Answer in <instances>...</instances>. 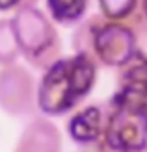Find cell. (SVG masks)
Wrapping results in <instances>:
<instances>
[{
	"instance_id": "6da1fadb",
	"label": "cell",
	"mask_w": 147,
	"mask_h": 152,
	"mask_svg": "<svg viewBox=\"0 0 147 152\" xmlns=\"http://www.w3.org/2000/svg\"><path fill=\"white\" fill-rule=\"evenodd\" d=\"M99 63L86 52L61 56L43 71L35 104L45 115H64L86 98L97 82Z\"/></svg>"
},
{
	"instance_id": "7a4b0ae2",
	"label": "cell",
	"mask_w": 147,
	"mask_h": 152,
	"mask_svg": "<svg viewBox=\"0 0 147 152\" xmlns=\"http://www.w3.org/2000/svg\"><path fill=\"white\" fill-rule=\"evenodd\" d=\"M73 48L89 54L99 65L119 69L138 50V32L129 22L95 13L80 20L73 35Z\"/></svg>"
},
{
	"instance_id": "3957f363",
	"label": "cell",
	"mask_w": 147,
	"mask_h": 152,
	"mask_svg": "<svg viewBox=\"0 0 147 152\" xmlns=\"http://www.w3.org/2000/svg\"><path fill=\"white\" fill-rule=\"evenodd\" d=\"M11 28L21 56L37 71H45L61 58V37L45 10L37 6L22 7L11 15Z\"/></svg>"
},
{
	"instance_id": "277c9868",
	"label": "cell",
	"mask_w": 147,
	"mask_h": 152,
	"mask_svg": "<svg viewBox=\"0 0 147 152\" xmlns=\"http://www.w3.org/2000/svg\"><path fill=\"white\" fill-rule=\"evenodd\" d=\"M103 145L115 152H140L147 145V113L108 102Z\"/></svg>"
},
{
	"instance_id": "5b68a950",
	"label": "cell",
	"mask_w": 147,
	"mask_h": 152,
	"mask_svg": "<svg viewBox=\"0 0 147 152\" xmlns=\"http://www.w3.org/2000/svg\"><path fill=\"white\" fill-rule=\"evenodd\" d=\"M35 82L28 69L17 63L0 67V108L13 117L35 110Z\"/></svg>"
},
{
	"instance_id": "8992f818",
	"label": "cell",
	"mask_w": 147,
	"mask_h": 152,
	"mask_svg": "<svg viewBox=\"0 0 147 152\" xmlns=\"http://www.w3.org/2000/svg\"><path fill=\"white\" fill-rule=\"evenodd\" d=\"M112 104L147 113V54L136 50L134 56L119 67L117 91Z\"/></svg>"
},
{
	"instance_id": "52a82bcc",
	"label": "cell",
	"mask_w": 147,
	"mask_h": 152,
	"mask_svg": "<svg viewBox=\"0 0 147 152\" xmlns=\"http://www.w3.org/2000/svg\"><path fill=\"white\" fill-rule=\"evenodd\" d=\"M106 110L97 104H89L76 110L67 123L69 135L80 145H91L103 137Z\"/></svg>"
},
{
	"instance_id": "ba28073f",
	"label": "cell",
	"mask_w": 147,
	"mask_h": 152,
	"mask_svg": "<svg viewBox=\"0 0 147 152\" xmlns=\"http://www.w3.org/2000/svg\"><path fill=\"white\" fill-rule=\"evenodd\" d=\"M45 13L61 26H73L84 20L91 0H43Z\"/></svg>"
},
{
	"instance_id": "9c48e42d",
	"label": "cell",
	"mask_w": 147,
	"mask_h": 152,
	"mask_svg": "<svg viewBox=\"0 0 147 152\" xmlns=\"http://www.w3.org/2000/svg\"><path fill=\"white\" fill-rule=\"evenodd\" d=\"M21 56L17 39H15L11 20L10 19H0V67L11 65L17 61V58Z\"/></svg>"
},
{
	"instance_id": "30bf717a",
	"label": "cell",
	"mask_w": 147,
	"mask_h": 152,
	"mask_svg": "<svg viewBox=\"0 0 147 152\" xmlns=\"http://www.w3.org/2000/svg\"><path fill=\"white\" fill-rule=\"evenodd\" d=\"M138 0H97L99 13L112 20H123L130 24V19L136 11Z\"/></svg>"
},
{
	"instance_id": "8fae6325",
	"label": "cell",
	"mask_w": 147,
	"mask_h": 152,
	"mask_svg": "<svg viewBox=\"0 0 147 152\" xmlns=\"http://www.w3.org/2000/svg\"><path fill=\"white\" fill-rule=\"evenodd\" d=\"M130 26H132L138 34L147 32V0H138L136 11L130 19Z\"/></svg>"
},
{
	"instance_id": "7c38bea8",
	"label": "cell",
	"mask_w": 147,
	"mask_h": 152,
	"mask_svg": "<svg viewBox=\"0 0 147 152\" xmlns=\"http://www.w3.org/2000/svg\"><path fill=\"white\" fill-rule=\"evenodd\" d=\"M39 0H0V13H15L22 7L37 6Z\"/></svg>"
}]
</instances>
